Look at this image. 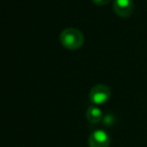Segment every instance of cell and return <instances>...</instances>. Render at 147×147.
I'll list each match as a JSON object with an SVG mask.
<instances>
[{
    "instance_id": "cell-2",
    "label": "cell",
    "mask_w": 147,
    "mask_h": 147,
    "mask_svg": "<svg viewBox=\"0 0 147 147\" xmlns=\"http://www.w3.org/2000/svg\"><path fill=\"white\" fill-rule=\"evenodd\" d=\"M110 89L103 84H98L92 87L89 93V99L95 105H102L110 98Z\"/></svg>"
},
{
    "instance_id": "cell-1",
    "label": "cell",
    "mask_w": 147,
    "mask_h": 147,
    "mask_svg": "<svg viewBox=\"0 0 147 147\" xmlns=\"http://www.w3.org/2000/svg\"><path fill=\"white\" fill-rule=\"evenodd\" d=\"M59 40L62 46L70 51H75L83 45L84 36L76 28H65L59 36Z\"/></svg>"
},
{
    "instance_id": "cell-3",
    "label": "cell",
    "mask_w": 147,
    "mask_h": 147,
    "mask_svg": "<svg viewBox=\"0 0 147 147\" xmlns=\"http://www.w3.org/2000/svg\"><path fill=\"white\" fill-rule=\"evenodd\" d=\"M88 145L89 147H109L110 137L103 130H96L89 136Z\"/></svg>"
},
{
    "instance_id": "cell-4",
    "label": "cell",
    "mask_w": 147,
    "mask_h": 147,
    "mask_svg": "<svg viewBox=\"0 0 147 147\" xmlns=\"http://www.w3.org/2000/svg\"><path fill=\"white\" fill-rule=\"evenodd\" d=\"M134 5L132 0H114L113 10L120 17H129L132 15Z\"/></svg>"
},
{
    "instance_id": "cell-6",
    "label": "cell",
    "mask_w": 147,
    "mask_h": 147,
    "mask_svg": "<svg viewBox=\"0 0 147 147\" xmlns=\"http://www.w3.org/2000/svg\"><path fill=\"white\" fill-rule=\"evenodd\" d=\"M111 0H92V2L96 5H99V6H103L105 4H108Z\"/></svg>"
},
{
    "instance_id": "cell-5",
    "label": "cell",
    "mask_w": 147,
    "mask_h": 147,
    "mask_svg": "<svg viewBox=\"0 0 147 147\" xmlns=\"http://www.w3.org/2000/svg\"><path fill=\"white\" fill-rule=\"evenodd\" d=\"M86 118L90 123L97 124L102 120V112L97 107L91 106L86 111Z\"/></svg>"
}]
</instances>
